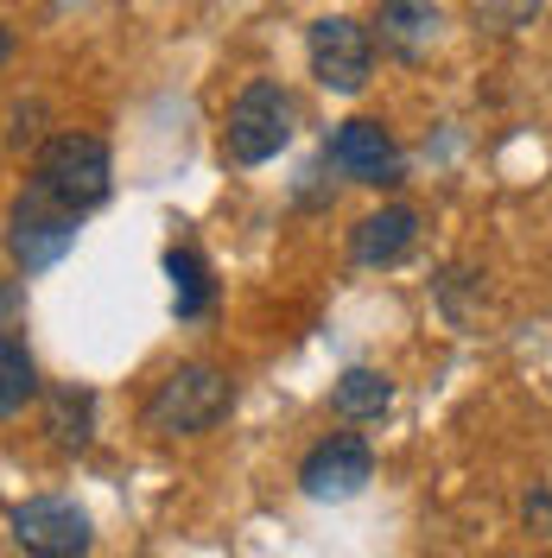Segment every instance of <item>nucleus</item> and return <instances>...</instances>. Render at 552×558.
<instances>
[{"instance_id": "20e7f679", "label": "nucleus", "mask_w": 552, "mask_h": 558, "mask_svg": "<svg viewBox=\"0 0 552 558\" xmlns=\"http://www.w3.org/2000/svg\"><path fill=\"white\" fill-rule=\"evenodd\" d=\"M305 58H311V76L331 96H362V83L375 70V33L344 20V13H331V20H317L305 33Z\"/></svg>"}, {"instance_id": "0eeeda50", "label": "nucleus", "mask_w": 552, "mask_h": 558, "mask_svg": "<svg viewBox=\"0 0 552 558\" xmlns=\"http://www.w3.org/2000/svg\"><path fill=\"white\" fill-rule=\"evenodd\" d=\"M7 247H13V260L26 274H45V267H58L76 247V216L58 209L51 197H38V191H26L20 204L7 209Z\"/></svg>"}, {"instance_id": "f257e3e1", "label": "nucleus", "mask_w": 552, "mask_h": 558, "mask_svg": "<svg viewBox=\"0 0 552 558\" xmlns=\"http://www.w3.org/2000/svg\"><path fill=\"white\" fill-rule=\"evenodd\" d=\"M33 191H38V197H51L58 209H70V216L103 209L108 191H115L108 146L96 134H76V128L51 134L45 146H38V159H33Z\"/></svg>"}, {"instance_id": "6e6552de", "label": "nucleus", "mask_w": 552, "mask_h": 558, "mask_svg": "<svg viewBox=\"0 0 552 558\" xmlns=\"http://www.w3.org/2000/svg\"><path fill=\"white\" fill-rule=\"evenodd\" d=\"M324 159L349 178V184H400V146L394 134L369 121V114H356V121H337L331 134H324Z\"/></svg>"}, {"instance_id": "f8f14e48", "label": "nucleus", "mask_w": 552, "mask_h": 558, "mask_svg": "<svg viewBox=\"0 0 552 558\" xmlns=\"http://www.w3.org/2000/svg\"><path fill=\"white\" fill-rule=\"evenodd\" d=\"M387 400H394V381L375 375V368H344L337 387H331V407H337L344 418H381Z\"/></svg>"}, {"instance_id": "4468645a", "label": "nucleus", "mask_w": 552, "mask_h": 558, "mask_svg": "<svg viewBox=\"0 0 552 558\" xmlns=\"http://www.w3.org/2000/svg\"><path fill=\"white\" fill-rule=\"evenodd\" d=\"M89 418H96V400L83 387H58L51 413H45V432L58 438V451H83L89 445Z\"/></svg>"}, {"instance_id": "f03ea898", "label": "nucleus", "mask_w": 552, "mask_h": 558, "mask_svg": "<svg viewBox=\"0 0 552 558\" xmlns=\"http://www.w3.org/2000/svg\"><path fill=\"white\" fill-rule=\"evenodd\" d=\"M229 400H236L229 375H216L209 362H184V368H172L166 381L153 387L146 425H153L159 438H191V432H209L216 418L229 413Z\"/></svg>"}, {"instance_id": "9d476101", "label": "nucleus", "mask_w": 552, "mask_h": 558, "mask_svg": "<svg viewBox=\"0 0 552 558\" xmlns=\"http://www.w3.org/2000/svg\"><path fill=\"white\" fill-rule=\"evenodd\" d=\"M419 242V216L407 204H387L375 216H362L356 222V235H349V254H356V267H394V260H407Z\"/></svg>"}, {"instance_id": "2eb2a0df", "label": "nucleus", "mask_w": 552, "mask_h": 558, "mask_svg": "<svg viewBox=\"0 0 552 558\" xmlns=\"http://www.w3.org/2000/svg\"><path fill=\"white\" fill-rule=\"evenodd\" d=\"M477 7H483V20H495V26H520L540 0H477Z\"/></svg>"}, {"instance_id": "39448f33", "label": "nucleus", "mask_w": 552, "mask_h": 558, "mask_svg": "<svg viewBox=\"0 0 552 558\" xmlns=\"http://www.w3.org/2000/svg\"><path fill=\"white\" fill-rule=\"evenodd\" d=\"M13 546L33 558H83L89 553V514L64 501V495H33V501H13L7 514Z\"/></svg>"}, {"instance_id": "9b49d317", "label": "nucleus", "mask_w": 552, "mask_h": 558, "mask_svg": "<svg viewBox=\"0 0 552 558\" xmlns=\"http://www.w3.org/2000/svg\"><path fill=\"white\" fill-rule=\"evenodd\" d=\"M166 279H172V312L184 317V324L216 305V279H209L197 247H166Z\"/></svg>"}, {"instance_id": "423d86ee", "label": "nucleus", "mask_w": 552, "mask_h": 558, "mask_svg": "<svg viewBox=\"0 0 552 558\" xmlns=\"http://www.w3.org/2000/svg\"><path fill=\"white\" fill-rule=\"evenodd\" d=\"M369 483H375V451L356 432L317 438L305 451V463H299V488H305L311 501H356Z\"/></svg>"}, {"instance_id": "1a4fd4ad", "label": "nucleus", "mask_w": 552, "mask_h": 558, "mask_svg": "<svg viewBox=\"0 0 552 558\" xmlns=\"http://www.w3.org/2000/svg\"><path fill=\"white\" fill-rule=\"evenodd\" d=\"M439 38V0H381L375 13V45L400 64H419Z\"/></svg>"}, {"instance_id": "7ed1b4c3", "label": "nucleus", "mask_w": 552, "mask_h": 558, "mask_svg": "<svg viewBox=\"0 0 552 558\" xmlns=\"http://www.w3.org/2000/svg\"><path fill=\"white\" fill-rule=\"evenodd\" d=\"M292 140V96L279 83H248L242 96L229 102V121H223V153L236 166H267L279 146Z\"/></svg>"}, {"instance_id": "dca6fc26", "label": "nucleus", "mask_w": 552, "mask_h": 558, "mask_svg": "<svg viewBox=\"0 0 552 558\" xmlns=\"http://www.w3.org/2000/svg\"><path fill=\"white\" fill-rule=\"evenodd\" d=\"M520 514H527V526H547V533H552V495H527V508H520Z\"/></svg>"}, {"instance_id": "ddd939ff", "label": "nucleus", "mask_w": 552, "mask_h": 558, "mask_svg": "<svg viewBox=\"0 0 552 558\" xmlns=\"http://www.w3.org/2000/svg\"><path fill=\"white\" fill-rule=\"evenodd\" d=\"M38 393V368H33V349L20 343V330L0 337V413H26V400Z\"/></svg>"}]
</instances>
